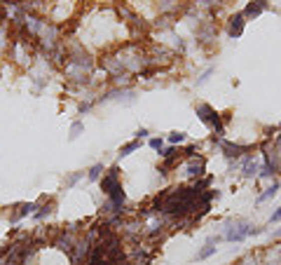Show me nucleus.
I'll use <instances>...</instances> for the list:
<instances>
[{
	"label": "nucleus",
	"instance_id": "nucleus-1",
	"mask_svg": "<svg viewBox=\"0 0 281 265\" xmlns=\"http://www.w3.org/2000/svg\"><path fill=\"white\" fill-rule=\"evenodd\" d=\"M99 190L103 200L117 204V207H129V197H127V190H124V181H122V167L117 162L108 164L103 179L99 181Z\"/></svg>",
	"mask_w": 281,
	"mask_h": 265
},
{
	"label": "nucleus",
	"instance_id": "nucleus-2",
	"mask_svg": "<svg viewBox=\"0 0 281 265\" xmlns=\"http://www.w3.org/2000/svg\"><path fill=\"white\" fill-rule=\"evenodd\" d=\"M206 164H209V157L204 153H195V155L183 157L181 162L176 164L171 179L183 183V186H192V183H197L199 179H204L206 174H209L206 172Z\"/></svg>",
	"mask_w": 281,
	"mask_h": 265
},
{
	"label": "nucleus",
	"instance_id": "nucleus-3",
	"mask_svg": "<svg viewBox=\"0 0 281 265\" xmlns=\"http://www.w3.org/2000/svg\"><path fill=\"white\" fill-rule=\"evenodd\" d=\"M26 75H28V82L33 85V92L40 94V92H45L47 87H49V82H52L54 75H59V68L54 66V61L47 54L38 52L33 66L26 70Z\"/></svg>",
	"mask_w": 281,
	"mask_h": 265
},
{
	"label": "nucleus",
	"instance_id": "nucleus-4",
	"mask_svg": "<svg viewBox=\"0 0 281 265\" xmlns=\"http://www.w3.org/2000/svg\"><path fill=\"white\" fill-rule=\"evenodd\" d=\"M251 221L246 216H228L216 223V233L223 237L225 244H242L249 240V230H251Z\"/></svg>",
	"mask_w": 281,
	"mask_h": 265
},
{
	"label": "nucleus",
	"instance_id": "nucleus-5",
	"mask_svg": "<svg viewBox=\"0 0 281 265\" xmlns=\"http://www.w3.org/2000/svg\"><path fill=\"white\" fill-rule=\"evenodd\" d=\"M82 12V2L80 0H47L45 16L56 26H70Z\"/></svg>",
	"mask_w": 281,
	"mask_h": 265
},
{
	"label": "nucleus",
	"instance_id": "nucleus-6",
	"mask_svg": "<svg viewBox=\"0 0 281 265\" xmlns=\"http://www.w3.org/2000/svg\"><path fill=\"white\" fill-rule=\"evenodd\" d=\"M218 38H221V21H216L213 16H209V19H204V21L192 31L190 42L197 47L199 52L211 54L213 49L218 47Z\"/></svg>",
	"mask_w": 281,
	"mask_h": 265
},
{
	"label": "nucleus",
	"instance_id": "nucleus-7",
	"mask_svg": "<svg viewBox=\"0 0 281 265\" xmlns=\"http://www.w3.org/2000/svg\"><path fill=\"white\" fill-rule=\"evenodd\" d=\"M195 115L202 125L211 132V136L216 139H225V134H228V127L223 122V115L218 108H213L209 101H195Z\"/></svg>",
	"mask_w": 281,
	"mask_h": 265
},
{
	"label": "nucleus",
	"instance_id": "nucleus-8",
	"mask_svg": "<svg viewBox=\"0 0 281 265\" xmlns=\"http://www.w3.org/2000/svg\"><path fill=\"white\" fill-rule=\"evenodd\" d=\"M211 143L218 148V153L223 155L225 162H232V160H239V157L249 155V153H256L258 150V143H242V141H235V139H216L211 136Z\"/></svg>",
	"mask_w": 281,
	"mask_h": 265
},
{
	"label": "nucleus",
	"instance_id": "nucleus-9",
	"mask_svg": "<svg viewBox=\"0 0 281 265\" xmlns=\"http://www.w3.org/2000/svg\"><path fill=\"white\" fill-rule=\"evenodd\" d=\"M136 99H138L136 87H110V85H106L99 92V106H103V103L131 106V103H136Z\"/></svg>",
	"mask_w": 281,
	"mask_h": 265
},
{
	"label": "nucleus",
	"instance_id": "nucleus-10",
	"mask_svg": "<svg viewBox=\"0 0 281 265\" xmlns=\"http://www.w3.org/2000/svg\"><path fill=\"white\" fill-rule=\"evenodd\" d=\"M246 16H244L242 9H235V12H228V16L223 19V31L230 40H239L246 31Z\"/></svg>",
	"mask_w": 281,
	"mask_h": 265
},
{
	"label": "nucleus",
	"instance_id": "nucleus-11",
	"mask_svg": "<svg viewBox=\"0 0 281 265\" xmlns=\"http://www.w3.org/2000/svg\"><path fill=\"white\" fill-rule=\"evenodd\" d=\"M5 219H7L9 226H19L21 221H26L28 216H33V211H35V200H30V202H14L5 207Z\"/></svg>",
	"mask_w": 281,
	"mask_h": 265
},
{
	"label": "nucleus",
	"instance_id": "nucleus-12",
	"mask_svg": "<svg viewBox=\"0 0 281 265\" xmlns=\"http://www.w3.org/2000/svg\"><path fill=\"white\" fill-rule=\"evenodd\" d=\"M59 209V204H56V197L54 195H40L35 200V211H33V216L30 219L35 221V223H45L47 219H52L54 214Z\"/></svg>",
	"mask_w": 281,
	"mask_h": 265
},
{
	"label": "nucleus",
	"instance_id": "nucleus-13",
	"mask_svg": "<svg viewBox=\"0 0 281 265\" xmlns=\"http://www.w3.org/2000/svg\"><path fill=\"white\" fill-rule=\"evenodd\" d=\"M239 176L237 179H242V181H258V174H260V155H258V150L256 153H249V155H244L242 160H239Z\"/></svg>",
	"mask_w": 281,
	"mask_h": 265
},
{
	"label": "nucleus",
	"instance_id": "nucleus-14",
	"mask_svg": "<svg viewBox=\"0 0 281 265\" xmlns=\"http://www.w3.org/2000/svg\"><path fill=\"white\" fill-rule=\"evenodd\" d=\"M272 9V0H249L246 5H244V16H246V21H253V19H258L263 16L265 12Z\"/></svg>",
	"mask_w": 281,
	"mask_h": 265
},
{
	"label": "nucleus",
	"instance_id": "nucleus-15",
	"mask_svg": "<svg viewBox=\"0 0 281 265\" xmlns=\"http://www.w3.org/2000/svg\"><path fill=\"white\" fill-rule=\"evenodd\" d=\"M279 190H281V179H274V181H270L265 188H258V195H256V207H263V204L272 202L274 197L279 195Z\"/></svg>",
	"mask_w": 281,
	"mask_h": 265
},
{
	"label": "nucleus",
	"instance_id": "nucleus-16",
	"mask_svg": "<svg viewBox=\"0 0 281 265\" xmlns=\"http://www.w3.org/2000/svg\"><path fill=\"white\" fill-rule=\"evenodd\" d=\"M260 261L263 265H281V242H270L260 247Z\"/></svg>",
	"mask_w": 281,
	"mask_h": 265
},
{
	"label": "nucleus",
	"instance_id": "nucleus-17",
	"mask_svg": "<svg viewBox=\"0 0 281 265\" xmlns=\"http://www.w3.org/2000/svg\"><path fill=\"white\" fill-rule=\"evenodd\" d=\"M84 179H87V169H77V172L66 174L63 181H61V190H73V188H77Z\"/></svg>",
	"mask_w": 281,
	"mask_h": 265
},
{
	"label": "nucleus",
	"instance_id": "nucleus-18",
	"mask_svg": "<svg viewBox=\"0 0 281 265\" xmlns=\"http://www.w3.org/2000/svg\"><path fill=\"white\" fill-rule=\"evenodd\" d=\"M94 108H99V94L87 96V99H80L75 106V115H89Z\"/></svg>",
	"mask_w": 281,
	"mask_h": 265
},
{
	"label": "nucleus",
	"instance_id": "nucleus-19",
	"mask_svg": "<svg viewBox=\"0 0 281 265\" xmlns=\"http://www.w3.org/2000/svg\"><path fill=\"white\" fill-rule=\"evenodd\" d=\"M141 148H143V141H138V139L127 141V143H122L120 148H117V160H127V157L138 153Z\"/></svg>",
	"mask_w": 281,
	"mask_h": 265
},
{
	"label": "nucleus",
	"instance_id": "nucleus-20",
	"mask_svg": "<svg viewBox=\"0 0 281 265\" xmlns=\"http://www.w3.org/2000/svg\"><path fill=\"white\" fill-rule=\"evenodd\" d=\"M106 169H108V164H103V162H94L87 169V183H99L101 179H103V174H106Z\"/></svg>",
	"mask_w": 281,
	"mask_h": 265
},
{
	"label": "nucleus",
	"instance_id": "nucleus-21",
	"mask_svg": "<svg viewBox=\"0 0 281 265\" xmlns=\"http://www.w3.org/2000/svg\"><path fill=\"white\" fill-rule=\"evenodd\" d=\"M164 139H167V146H185L190 136L188 132H181V129H171L169 134H164Z\"/></svg>",
	"mask_w": 281,
	"mask_h": 265
},
{
	"label": "nucleus",
	"instance_id": "nucleus-22",
	"mask_svg": "<svg viewBox=\"0 0 281 265\" xmlns=\"http://www.w3.org/2000/svg\"><path fill=\"white\" fill-rule=\"evenodd\" d=\"M232 265H263V261H260V249H251V251H246V254H242Z\"/></svg>",
	"mask_w": 281,
	"mask_h": 265
},
{
	"label": "nucleus",
	"instance_id": "nucleus-23",
	"mask_svg": "<svg viewBox=\"0 0 281 265\" xmlns=\"http://www.w3.org/2000/svg\"><path fill=\"white\" fill-rule=\"evenodd\" d=\"M216 251H218V247H213V244H206V242H204V247H202V249H199L197 254H195V258H192V261H195V263L209 261L211 256H216Z\"/></svg>",
	"mask_w": 281,
	"mask_h": 265
},
{
	"label": "nucleus",
	"instance_id": "nucleus-24",
	"mask_svg": "<svg viewBox=\"0 0 281 265\" xmlns=\"http://www.w3.org/2000/svg\"><path fill=\"white\" fill-rule=\"evenodd\" d=\"M82 134H84V122L82 120H73V122H70V129H68V143L77 141Z\"/></svg>",
	"mask_w": 281,
	"mask_h": 265
},
{
	"label": "nucleus",
	"instance_id": "nucleus-25",
	"mask_svg": "<svg viewBox=\"0 0 281 265\" xmlns=\"http://www.w3.org/2000/svg\"><path fill=\"white\" fill-rule=\"evenodd\" d=\"M213 75H216V66L211 63V66H206V68L202 70V73H199L197 78H195V87H204L206 82H209V80L213 78Z\"/></svg>",
	"mask_w": 281,
	"mask_h": 265
},
{
	"label": "nucleus",
	"instance_id": "nucleus-26",
	"mask_svg": "<svg viewBox=\"0 0 281 265\" xmlns=\"http://www.w3.org/2000/svg\"><path fill=\"white\" fill-rule=\"evenodd\" d=\"M164 146H167V139H164V136H150V139H148V148L155 150V153H162Z\"/></svg>",
	"mask_w": 281,
	"mask_h": 265
},
{
	"label": "nucleus",
	"instance_id": "nucleus-27",
	"mask_svg": "<svg viewBox=\"0 0 281 265\" xmlns=\"http://www.w3.org/2000/svg\"><path fill=\"white\" fill-rule=\"evenodd\" d=\"M82 2V7H115V2L117 0H80Z\"/></svg>",
	"mask_w": 281,
	"mask_h": 265
},
{
	"label": "nucleus",
	"instance_id": "nucleus-28",
	"mask_svg": "<svg viewBox=\"0 0 281 265\" xmlns=\"http://www.w3.org/2000/svg\"><path fill=\"white\" fill-rule=\"evenodd\" d=\"M279 223H281V204L270 214V219H267V226H279Z\"/></svg>",
	"mask_w": 281,
	"mask_h": 265
},
{
	"label": "nucleus",
	"instance_id": "nucleus-29",
	"mask_svg": "<svg viewBox=\"0 0 281 265\" xmlns=\"http://www.w3.org/2000/svg\"><path fill=\"white\" fill-rule=\"evenodd\" d=\"M152 134H150V129L148 127H138L136 129V134H134V139H138V141H143V139H150Z\"/></svg>",
	"mask_w": 281,
	"mask_h": 265
},
{
	"label": "nucleus",
	"instance_id": "nucleus-30",
	"mask_svg": "<svg viewBox=\"0 0 281 265\" xmlns=\"http://www.w3.org/2000/svg\"><path fill=\"white\" fill-rule=\"evenodd\" d=\"M267 235H270V242H281V223H279V228H272Z\"/></svg>",
	"mask_w": 281,
	"mask_h": 265
},
{
	"label": "nucleus",
	"instance_id": "nucleus-31",
	"mask_svg": "<svg viewBox=\"0 0 281 265\" xmlns=\"http://www.w3.org/2000/svg\"><path fill=\"white\" fill-rule=\"evenodd\" d=\"M206 244H213V247H218V244H223V237L218 233H211L209 237H206Z\"/></svg>",
	"mask_w": 281,
	"mask_h": 265
},
{
	"label": "nucleus",
	"instance_id": "nucleus-32",
	"mask_svg": "<svg viewBox=\"0 0 281 265\" xmlns=\"http://www.w3.org/2000/svg\"><path fill=\"white\" fill-rule=\"evenodd\" d=\"M221 115H223V122H225V127H228L230 122H232V120H235V113H232V110H223Z\"/></svg>",
	"mask_w": 281,
	"mask_h": 265
},
{
	"label": "nucleus",
	"instance_id": "nucleus-33",
	"mask_svg": "<svg viewBox=\"0 0 281 265\" xmlns=\"http://www.w3.org/2000/svg\"><path fill=\"white\" fill-rule=\"evenodd\" d=\"M272 146H274V148H277V150H281V132H277V134H274Z\"/></svg>",
	"mask_w": 281,
	"mask_h": 265
},
{
	"label": "nucleus",
	"instance_id": "nucleus-34",
	"mask_svg": "<svg viewBox=\"0 0 281 265\" xmlns=\"http://www.w3.org/2000/svg\"><path fill=\"white\" fill-rule=\"evenodd\" d=\"M129 265H152L150 261H148V263H129Z\"/></svg>",
	"mask_w": 281,
	"mask_h": 265
},
{
	"label": "nucleus",
	"instance_id": "nucleus-35",
	"mask_svg": "<svg viewBox=\"0 0 281 265\" xmlns=\"http://www.w3.org/2000/svg\"><path fill=\"white\" fill-rule=\"evenodd\" d=\"M5 2H19V0H5Z\"/></svg>",
	"mask_w": 281,
	"mask_h": 265
}]
</instances>
